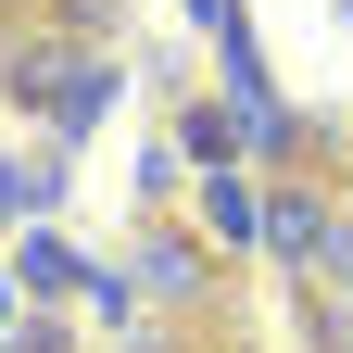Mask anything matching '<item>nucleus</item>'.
Instances as JSON below:
<instances>
[{
    "label": "nucleus",
    "mask_w": 353,
    "mask_h": 353,
    "mask_svg": "<svg viewBox=\"0 0 353 353\" xmlns=\"http://www.w3.org/2000/svg\"><path fill=\"white\" fill-rule=\"evenodd\" d=\"M13 278H26L38 303H88V278H101V265H76L63 240H26V252H13Z\"/></svg>",
    "instance_id": "obj_7"
},
{
    "label": "nucleus",
    "mask_w": 353,
    "mask_h": 353,
    "mask_svg": "<svg viewBox=\"0 0 353 353\" xmlns=\"http://www.w3.org/2000/svg\"><path fill=\"white\" fill-rule=\"evenodd\" d=\"M126 278H139L152 303H164V316H214V252L190 240V228H176V214H152V228H139V252H126Z\"/></svg>",
    "instance_id": "obj_1"
},
{
    "label": "nucleus",
    "mask_w": 353,
    "mask_h": 353,
    "mask_svg": "<svg viewBox=\"0 0 353 353\" xmlns=\"http://www.w3.org/2000/svg\"><path fill=\"white\" fill-rule=\"evenodd\" d=\"M38 26H63L76 51H101V38H114V0H38Z\"/></svg>",
    "instance_id": "obj_9"
},
{
    "label": "nucleus",
    "mask_w": 353,
    "mask_h": 353,
    "mask_svg": "<svg viewBox=\"0 0 353 353\" xmlns=\"http://www.w3.org/2000/svg\"><path fill=\"white\" fill-rule=\"evenodd\" d=\"M114 353H190V316H126Z\"/></svg>",
    "instance_id": "obj_10"
},
{
    "label": "nucleus",
    "mask_w": 353,
    "mask_h": 353,
    "mask_svg": "<svg viewBox=\"0 0 353 353\" xmlns=\"http://www.w3.org/2000/svg\"><path fill=\"white\" fill-rule=\"evenodd\" d=\"M176 152H190V164H240L252 139H240V114L214 101V88H190V101H176Z\"/></svg>",
    "instance_id": "obj_5"
},
{
    "label": "nucleus",
    "mask_w": 353,
    "mask_h": 353,
    "mask_svg": "<svg viewBox=\"0 0 353 353\" xmlns=\"http://www.w3.org/2000/svg\"><path fill=\"white\" fill-rule=\"evenodd\" d=\"M341 26H353V0H341Z\"/></svg>",
    "instance_id": "obj_14"
},
{
    "label": "nucleus",
    "mask_w": 353,
    "mask_h": 353,
    "mask_svg": "<svg viewBox=\"0 0 353 353\" xmlns=\"http://www.w3.org/2000/svg\"><path fill=\"white\" fill-rule=\"evenodd\" d=\"M328 228H341V176L265 190V265H278V278H316V265H328Z\"/></svg>",
    "instance_id": "obj_2"
},
{
    "label": "nucleus",
    "mask_w": 353,
    "mask_h": 353,
    "mask_svg": "<svg viewBox=\"0 0 353 353\" xmlns=\"http://www.w3.org/2000/svg\"><path fill=\"white\" fill-rule=\"evenodd\" d=\"M202 228L214 240H265V190L252 176H202Z\"/></svg>",
    "instance_id": "obj_8"
},
{
    "label": "nucleus",
    "mask_w": 353,
    "mask_h": 353,
    "mask_svg": "<svg viewBox=\"0 0 353 353\" xmlns=\"http://www.w3.org/2000/svg\"><path fill=\"white\" fill-rule=\"evenodd\" d=\"M76 63H88V51H76L63 26H0V101H13V114H51Z\"/></svg>",
    "instance_id": "obj_3"
},
{
    "label": "nucleus",
    "mask_w": 353,
    "mask_h": 353,
    "mask_svg": "<svg viewBox=\"0 0 353 353\" xmlns=\"http://www.w3.org/2000/svg\"><path fill=\"white\" fill-rule=\"evenodd\" d=\"M0 353H13V341H0Z\"/></svg>",
    "instance_id": "obj_15"
},
{
    "label": "nucleus",
    "mask_w": 353,
    "mask_h": 353,
    "mask_svg": "<svg viewBox=\"0 0 353 353\" xmlns=\"http://www.w3.org/2000/svg\"><path fill=\"white\" fill-rule=\"evenodd\" d=\"M101 114H114V63H101V51H88V63L63 76V101H51V114H38V139H51V152H76V139H88V126H101Z\"/></svg>",
    "instance_id": "obj_4"
},
{
    "label": "nucleus",
    "mask_w": 353,
    "mask_h": 353,
    "mask_svg": "<svg viewBox=\"0 0 353 353\" xmlns=\"http://www.w3.org/2000/svg\"><path fill=\"white\" fill-rule=\"evenodd\" d=\"M316 290H341V303H353V214L328 228V265H316Z\"/></svg>",
    "instance_id": "obj_12"
},
{
    "label": "nucleus",
    "mask_w": 353,
    "mask_h": 353,
    "mask_svg": "<svg viewBox=\"0 0 353 353\" xmlns=\"http://www.w3.org/2000/svg\"><path fill=\"white\" fill-rule=\"evenodd\" d=\"M13 353H76V316H63V303H51V316H26V328H13Z\"/></svg>",
    "instance_id": "obj_11"
},
{
    "label": "nucleus",
    "mask_w": 353,
    "mask_h": 353,
    "mask_svg": "<svg viewBox=\"0 0 353 353\" xmlns=\"http://www.w3.org/2000/svg\"><path fill=\"white\" fill-rule=\"evenodd\" d=\"M176 13H190V26H228V13H240V0H176Z\"/></svg>",
    "instance_id": "obj_13"
},
{
    "label": "nucleus",
    "mask_w": 353,
    "mask_h": 353,
    "mask_svg": "<svg viewBox=\"0 0 353 353\" xmlns=\"http://www.w3.org/2000/svg\"><path fill=\"white\" fill-rule=\"evenodd\" d=\"M51 202H63V152L38 139V152H13V164H0V214H51Z\"/></svg>",
    "instance_id": "obj_6"
}]
</instances>
